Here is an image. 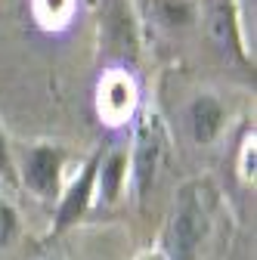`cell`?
<instances>
[{
	"instance_id": "6da1fadb",
	"label": "cell",
	"mask_w": 257,
	"mask_h": 260,
	"mask_svg": "<svg viewBox=\"0 0 257 260\" xmlns=\"http://www.w3.org/2000/svg\"><path fill=\"white\" fill-rule=\"evenodd\" d=\"M205 220H208V214H205L202 195H196V189H186L180 195V205H177V214H174V223H171V254H174V260H192L196 245L205 236Z\"/></svg>"
},
{
	"instance_id": "7a4b0ae2",
	"label": "cell",
	"mask_w": 257,
	"mask_h": 260,
	"mask_svg": "<svg viewBox=\"0 0 257 260\" xmlns=\"http://www.w3.org/2000/svg\"><path fill=\"white\" fill-rule=\"evenodd\" d=\"M158 161H162V137H158L155 124H146L140 130V146H137V189L146 192L155 180Z\"/></svg>"
},
{
	"instance_id": "3957f363",
	"label": "cell",
	"mask_w": 257,
	"mask_h": 260,
	"mask_svg": "<svg viewBox=\"0 0 257 260\" xmlns=\"http://www.w3.org/2000/svg\"><path fill=\"white\" fill-rule=\"evenodd\" d=\"M56 171H59V155L53 149H35L25 161V180L38 192H50L56 186Z\"/></svg>"
},
{
	"instance_id": "277c9868",
	"label": "cell",
	"mask_w": 257,
	"mask_h": 260,
	"mask_svg": "<svg viewBox=\"0 0 257 260\" xmlns=\"http://www.w3.org/2000/svg\"><path fill=\"white\" fill-rule=\"evenodd\" d=\"M189 127H192L196 143H211L220 130V106L214 100H208V96L196 100L189 109Z\"/></svg>"
},
{
	"instance_id": "5b68a950",
	"label": "cell",
	"mask_w": 257,
	"mask_h": 260,
	"mask_svg": "<svg viewBox=\"0 0 257 260\" xmlns=\"http://www.w3.org/2000/svg\"><path fill=\"white\" fill-rule=\"evenodd\" d=\"M93 171H96V168H90V171L81 177V183L72 189L66 208H62V214H59V223H72V220L81 214V208H84V202H87V192H90V183H93Z\"/></svg>"
},
{
	"instance_id": "8992f818",
	"label": "cell",
	"mask_w": 257,
	"mask_h": 260,
	"mask_svg": "<svg viewBox=\"0 0 257 260\" xmlns=\"http://www.w3.org/2000/svg\"><path fill=\"white\" fill-rule=\"evenodd\" d=\"M211 35L220 44V50L233 47V19H230L227 4H214V10H211Z\"/></svg>"
},
{
	"instance_id": "52a82bcc",
	"label": "cell",
	"mask_w": 257,
	"mask_h": 260,
	"mask_svg": "<svg viewBox=\"0 0 257 260\" xmlns=\"http://www.w3.org/2000/svg\"><path fill=\"white\" fill-rule=\"evenodd\" d=\"M103 106L109 109V115L127 112V109H131V87H127L124 81H112V84L106 87V100H103Z\"/></svg>"
},
{
	"instance_id": "ba28073f",
	"label": "cell",
	"mask_w": 257,
	"mask_h": 260,
	"mask_svg": "<svg viewBox=\"0 0 257 260\" xmlns=\"http://www.w3.org/2000/svg\"><path fill=\"white\" fill-rule=\"evenodd\" d=\"M155 7H158V19L168 22V25H183L189 22V10L183 4H174V0H155Z\"/></svg>"
},
{
	"instance_id": "9c48e42d",
	"label": "cell",
	"mask_w": 257,
	"mask_h": 260,
	"mask_svg": "<svg viewBox=\"0 0 257 260\" xmlns=\"http://www.w3.org/2000/svg\"><path fill=\"white\" fill-rule=\"evenodd\" d=\"M121 168H124V161H121L118 155H115V158H109V165L103 168V195H106V199H112V195H115V189H118Z\"/></svg>"
},
{
	"instance_id": "30bf717a",
	"label": "cell",
	"mask_w": 257,
	"mask_h": 260,
	"mask_svg": "<svg viewBox=\"0 0 257 260\" xmlns=\"http://www.w3.org/2000/svg\"><path fill=\"white\" fill-rule=\"evenodd\" d=\"M38 7H41V16H44L47 22H59V19L69 16L72 0H38Z\"/></svg>"
},
{
	"instance_id": "8fae6325",
	"label": "cell",
	"mask_w": 257,
	"mask_h": 260,
	"mask_svg": "<svg viewBox=\"0 0 257 260\" xmlns=\"http://www.w3.org/2000/svg\"><path fill=\"white\" fill-rule=\"evenodd\" d=\"M13 236H16V214H13V208H10V205L0 202V248L10 245V242H13Z\"/></svg>"
},
{
	"instance_id": "7c38bea8",
	"label": "cell",
	"mask_w": 257,
	"mask_h": 260,
	"mask_svg": "<svg viewBox=\"0 0 257 260\" xmlns=\"http://www.w3.org/2000/svg\"><path fill=\"white\" fill-rule=\"evenodd\" d=\"M7 165V149H4V140H0V168Z\"/></svg>"
},
{
	"instance_id": "4fadbf2b",
	"label": "cell",
	"mask_w": 257,
	"mask_h": 260,
	"mask_svg": "<svg viewBox=\"0 0 257 260\" xmlns=\"http://www.w3.org/2000/svg\"><path fill=\"white\" fill-rule=\"evenodd\" d=\"M146 260H168V257H146Z\"/></svg>"
}]
</instances>
